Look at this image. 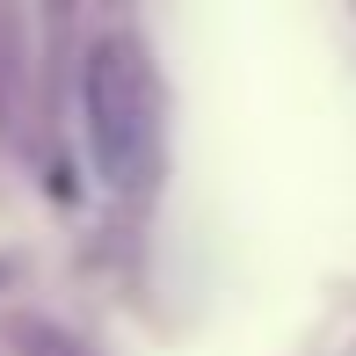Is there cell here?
Listing matches in <instances>:
<instances>
[{
  "label": "cell",
  "mask_w": 356,
  "mask_h": 356,
  "mask_svg": "<svg viewBox=\"0 0 356 356\" xmlns=\"http://www.w3.org/2000/svg\"><path fill=\"white\" fill-rule=\"evenodd\" d=\"M80 109H88V145L102 182H145L153 175V80L138 51L124 44H95L88 73H80Z\"/></svg>",
  "instance_id": "6da1fadb"
}]
</instances>
